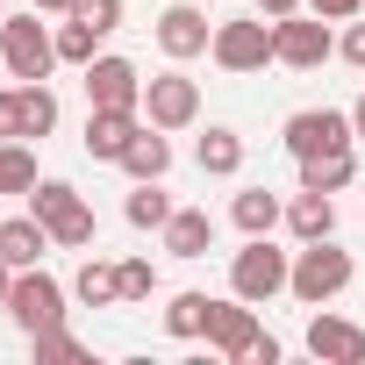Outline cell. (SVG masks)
<instances>
[{
	"label": "cell",
	"mask_w": 365,
	"mask_h": 365,
	"mask_svg": "<svg viewBox=\"0 0 365 365\" xmlns=\"http://www.w3.org/2000/svg\"><path fill=\"white\" fill-rule=\"evenodd\" d=\"M351 251L336 244V237H315V244H301L294 251V272H287V294L301 301V308H322V301H336L344 287H351Z\"/></svg>",
	"instance_id": "cell-1"
},
{
	"label": "cell",
	"mask_w": 365,
	"mask_h": 365,
	"mask_svg": "<svg viewBox=\"0 0 365 365\" xmlns=\"http://www.w3.org/2000/svg\"><path fill=\"white\" fill-rule=\"evenodd\" d=\"M86 108H143V72L115 51H101L86 65Z\"/></svg>",
	"instance_id": "cell-10"
},
{
	"label": "cell",
	"mask_w": 365,
	"mask_h": 365,
	"mask_svg": "<svg viewBox=\"0 0 365 365\" xmlns=\"http://www.w3.org/2000/svg\"><path fill=\"white\" fill-rule=\"evenodd\" d=\"M308 15H322V22H351V15H365V0H308Z\"/></svg>",
	"instance_id": "cell-31"
},
{
	"label": "cell",
	"mask_w": 365,
	"mask_h": 365,
	"mask_svg": "<svg viewBox=\"0 0 365 365\" xmlns=\"http://www.w3.org/2000/svg\"><path fill=\"white\" fill-rule=\"evenodd\" d=\"M8 294H15V265L0 258V308H8Z\"/></svg>",
	"instance_id": "cell-36"
},
{
	"label": "cell",
	"mask_w": 365,
	"mask_h": 365,
	"mask_svg": "<svg viewBox=\"0 0 365 365\" xmlns=\"http://www.w3.org/2000/svg\"><path fill=\"white\" fill-rule=\"evenodd\" d=\"M308 351H315L322 365H365V329L344 322V315H315V322H308Z\"/></svg>",
	"instance_id": "cell-14"
},
{
	"label": "cell",
	"mask_w": 365,
	"mask_h": 365,
	"mask_svg": "<svg viewBox=\"0 0 365 365\" xmlns=\"http://www.w3.org/2000/svg\"><path fill=\"white\" fill-rule=\"evenodd\" d=\"M0 65H8V79H51L58 29H43L36 15H8L0 22Z\"/></svg>",
	"instance_id": "cell-4"
},
{
	"label": "cell",
	"mask_w": 365,
	"mask_h": 365,
	"mask_svg": "<svg viewBox=\"0 0 365 365\" xmlns=\"http://www.w3.org/2000/svg\"><path fill=\"white\" fill-rule=\"evenodd\" d=\"M336 51H344V58H351V65L365 72V22H358V15H351V29L336 36Z\"/></svg>",
	"instance_id": "cell-32"
},
{
	"label": "cell",
	"mask_w": 365,
	"mask_h": 365,
	"mask_svg": "<svg viewBox=\"0 0 365 365\" xmlns=\"http://www.w3.org/2000/svg\"><path fill=\"white\" fill-rule=\"evenodd\" d=\"M194 158H201V172H208V179H237V172H244V136L215 122V129L194 143Z\"/></svg>",
	"instance_id": "cell-21"
},
{
	"label": "cell",
	"mask_w": 365,
	"mask_h": 365,
	"mask_svg": "<svg viewBox=\"0 0 365 365\" xmlns=\"http://www.w3.org/2000/svg\"><path fill=\"white\" fill-rule=\"evenodd\" d=\"M43 251H51V230H43V215H8V222H0V258H8L15 272L43 265Z\"/></svg>",
	"instance_id": "cell-15"
},
{
	"label": "cell",
	"mask_w": 365,
	"mask_h": 365,
	"mask_svg": "<svg viewBox=\"0 0 365 365\" xmlns=\"http://www.w3.org/2000/svg\"><path fill=\"white\" fill-rule=\"evenodd\" d=\"M93 58H101V29H86V22L72 15V22L58 29V65H79V72H86Z\"/></svg>",
	"instance_id": "cell-27"
},
{
	"label": "cell",
	"mask_w": 365,
	"mask_h": 365,
	"mask_svg": "<svg viewBox=\"0 0 365 365\" xmlns=\"http://www.w3.org/2000/svg\"><path fill=\"white\" fill-rule=\"evenodd\" d=\"M0 22H8V0H0Z\"/></svg>",
	"instance_id": "cell-39"
},
{
	"label": "cell",
	"mask_w": 365,
	"mask_h": 365,
	"mask_svg": "<svg viewBox=\"0 0 365 365\" xmlns=\"http://www.w3.org/2000/svg\"><path fill=\"white\" fill-rule=\"evenodd\" d=\"M8 315H15V329H58L65 322V287L43 272V265H29V272H15V294H8Z\"/></svg>",
	"instance_id": "cell-7"
},
{
	"label": "cell",
	"mask_w": 365,
	"mask_h": 365,
	"mask_svg": "<svg viewBox=\"0 0 365 365\" xmlns=\"http://www.w3.org/2000/svg\"><path fill=\"white\" fill-rule=\"evenodd\" d=\"M351 129H358V143H365V93L351 101Z\"/></svg>",
	"instance_id": "cell-37"
},
{
	"label": "cell",
	"mask_w": 365,
	"mask_h": 365,
	"mask_svg": "<svg viewBox=\"0 0 365 365\" xmlns=\"http://www.w3.org/2000/svg\"><path fill=\"white\" fill-rule=\"evenodd\" d=\"M287 230H294L301 244H315V237H336V201H329V194H315V187H301V194L287 201Z\"/></svg>",
	"instance_id": "cell-19"
},
{
	"label": "cell",
	"mask_w": 365,
	"mask_h": 365,
	"mask_svg": "<svg viewBox=\"0 0 365 365\" xmlns=\"http://www.w3.org/2000/svg\"><path fill=\"white\" fill-rule=\"evenodd\" d=\"M122 172H129V179H165V172H172V143H165V129H158V122H143V129L129 136Z\"/></svg>",
	"instance_id": "cell-17"
},
{
	"label": "cell",
	"mask_w": 365,
	"mask_h": 365,
	"mask_svg": "<svg viewBox=\"0 0 365 365\" xmlns=\"http://www.w3.org/2000/svg\"><path fill=\"white\" fill-rule=\"evenodd\" d=\"M29 344H36V358H86V344H79L65 322H58V329H36Z\"/></svg>",
	"instance_id": "cell-30"
},
{
	"label": "cell",
	"mask_w": 365,
	"mask_h": 365,
	"mask_svg": "<svg viewBox=\"0 0 365 365\" xmlns=\"http://www.w3.org/2000/svg\"><path fill=\"white\" fill-rule=\"evenodd\" d=\"M72 15H79L86 29H101V36H115V29H122V0H72Z\"/></svg>",
	"instance_id": "cell-29"
},
{
	"label": "cell",
	"mask_w": 365,
	"mask_h": 365,
	"mask_svg": "<svg viewBox=\"0 0 365 365\" xmlns=\"http://www.w3.org/2000/svg\"><path fill=\"white\" fill-rule=\"evenodd\" d=\"M0 72H8V65H0Z\"/></svg>",
	"instance_id": "cell-40"
},
{
	"label": "cell",
	"mask_w": 365,
	"mask_h": 365,
	"mask_svg": "<svg viewBox=\"0 0 365 365\" xmlns=\"http://www.w3.org/2000/svg\"><path fill=\"white\" fill-rule=\"evenodd\" d=\"M158 237H165L172 258H208V244H215V215H208V208H172V222H165Z\"/></svg>",
	"instance_id": "cell-16"
},
{
	"label": "cell",
	"mask_w": 365,
	"mask_h": 365,
	"mask_svg": "<svg viewBox=\"0 0 365 365\" xmlns=\"http://www.w3.org/2000/svg\"><path fill=\"white\" fill-rule=\"evenodd\" d=\"M72 294H79L86 308H115V301H122V279H115V265L86 258V265H79V279H72Z\"/></svg>",
	"instance_id": "cell-26"
},
{
	"label": "cell",
	"mask_w": 365,
	"mask_h": 365,
	"mask_svg": "<svg viewBox=\"0 0 365 365\" xmlns=\"http://www.w3.org/2000/svg\"><path fill=\"white\" fill-rule=\"evenodd\" d=\"M36 15H72V0H36Z\"/></svg>",
	"instance_id": "cell-38"
},
{
	"label": "cell",
	"mask_w": 365,
	"mask_h": 365,
	"mask_svg": "<svg viewBox=\"0 0 365 365\" xmlns=\"http://www.w3.org/2000/svg\"><path fill=\"white\" fill-rule=\"evenodd\" d=\"M36 187V150H29V136H8L0 143V194H29Z\"/></svg>",
	"instance_id": "cell-25"
},
{
	"label": "cell",
	"mask_w": 365,
	"mask_h": 365,
	"mask_svg": "<svg viewBox=\"0 0 365 365\" xmlns=\"http://www.w3.org/2000/svg\"><path fill=\"white\" fill-rule=\"evenodd\" d=\"M129 230H165L172 222V194H165V179H136V194L122 201Z\"/></svg>",
	"instance_id": "cell-23"
},
{
	"label": "cell",
	"mask_w": 365,
	"mask_h": 365,
	"mask_svg": "<svg viewBox=\"0 0 365 365\" xmlns=\"http://www.w3.org/2000/svg\"><path fill=\"white\" fill-rule=\"evenodd\" d=\"M208 315H215V294H172L165 301V329L187 344V336H208Z\"/></svg>",
	"instance_id": "cell-24"
},
{
	"label": "cell",
	"mask_w": 365,
	"mask_h": 365,
	"mask_svg": "<svg viewBox=\"0 0 365 365\" xmlns=\"http://www.w3.org/2000/svg\"><path fill=\"white\" fill-rule=\"evenodd\" d=\"M208 344L222 351V358H251V344H258V315H251V301L244 294H230V301H215V315H208Z\"/></svg>",
	"instance_id": "cell-13"
},
{
	"label": "cell",
	"mask_w": 365,
	"mask_h": 365,
	"mask_svg": "<svg viewBox=\"0 0 365 365\" xmlns=\"http://www.w3.org/2000/svg\"><path fill=\"white\" fill-rule=\"evenodd\" d=\"M287 272H294V251H279L272 237H244V251L230 258V294L265 308L272 294H287Z\"/></svg>",
	"instance_id": "cell-3"
},
{
	"label": "cell",
	"mask_w": 365,
	"mask_h": 365,
	"mask_svg": "<svg viewBox=\"0 0 365 365\" xmlns=\"http://www.w3.org/2000/svg\"><path fill=\"white\" fill-rule=\"evenodd\" d=\"M358 179V150H322V158H301V187L315 194H344Z\"/></svg>",
	"instance_id": "cell-22"
},
{
	"label": "cell",
	"mask_w": 365,
	"mask_h": 365,
	"mask_svg": "<svg viewBox=\"0 0 365 365\" xmlns=\"http://www.w3.org/2000/svg\"><path fill=\"white\" fill-rule=\"evenodd\" d=\"M115 279H122V301H150V294H158V265H150V258H122Z\"/></svg>",
	"instance_id": "cell-28"
},
{
	"label": "cell",
	"mask_w": 365,
	"mask_h": 365,
	"mask_svg": "<svg viewBox=\"0 0 365 365\" xmlns=\"http://www.w3.org/2000/svg\"><path fill=\"white\" fill-rule=\"evenodd\" d=\"M272 51H279V65H294V72H315L329 51H336V36H329V22L322 15H279L272 22Z\"/></svg>",
	"instance_id": "cell-9"
},
{
	"label": "cell",
	"mask_w": 365,
	"mask_h": 365,
	"mask_svg": "<svg viewBox=\"0 0 365 365\" xmlns=\"http://www.w3.org/2000/svg\"><path fill=\"white\" fill-rule=\"evenodd\" d=\"M279 143H287L294 165H301V158H322V150H351L358 129H351V115H336V108H301V115H287Z\"/></svg>",
	"instance_id": "cell-6"
},
{
	"label": "cell",
	"mask_w": 365,
	"mask_h": 365,
	"mask_svg": "<svg viewBox=\"0 0 365 365\" xmlns=\"http://www.w3.org/2000/svg\"><path fill=\"white\" fill-rule=\"evenodd\" d=\"M143 129V108H86V158H101V165H122V150H129V136Z\"/></svg>",
	"instance_id": "cell-12"
},
{
	"label": "cell",
	"mask_w": 365,
	"mask_h": 365,
	"mask_svg": "<svg viewBox=\"0 0 365 365\" xmlns=\"http://www.w3.org/2000/svg\"><path fill=\"white\" fill-rule=\"evenodd\" d=\"M22 136V115H15V86H0V143Z\"/></svg>",
	"instance_id": "cell-33"
},
{
	"label": "cell",
	"mask_w": 365,
	"mask_h": 365,
	"mask_svg": "<svg viewBox=\"0 0 365 365\" xmlns=\"http://www.w3.org/2000/svg\"><path fill=\"white\" fill-rule=\"evenodd\" d=\"M208 58L222 65V72H265V65H279V51H272V22L265 15H251V22H215V43H208Z\"/></svg>",
	"instance_id": "cell-5"
},
{
	"label": "cell",
	"mask_w": 365,
	"mask_h": 365,
	"mask_svg": "<svg viewBox=\"0 0 365 365\" xmlns=\"http://www.w3.org/2000/svg\"><path fill=\"white\" fill-rule=\"evenodd\" d=\"M230 222H237L244 237H272V230L287 222V201H279V194H265V187H244V194L230 201Z\"/></svg>",
	"instance_id": "cell-18"
},
{
	"label": "cell",
	"mask_w": 365,
	"mask_h": 365,
	"mask_svg": "<svg viewBox=\"0 0 365 365\" xmlns=\"http://www.w3.org/2000/svg\"><path fill=\"white\" fill-rule=\"evenodd\" d=\"M294 8H301V0H258V15H265V22H279V15H294Z\"/></svg>",
	"instance_id": "cell-35"
},
{
	"label": "cell",
	"mask_w": 365,
	"mask_h": 365,
	"mask_svg": "<svg viewBox=\"0 0 365 365\" xmlns=\"http://www.w3.org/2000/svg\"><path fill=\"white\" fill-rule=\"evenodd\" d=\"M15 115H22V136H51L58 129V93L43 86V79H15Z\"/></svg>",
	"instance_id": "cell-20"
},
{
	"label": "cell",
	"mask_w": 365,
	"mask_h": 365,
	"mask_svg": "<svg viewBox=\"0 0 365 365\" xmlns=\"http://www.w3.org/2000/svg\"><path fill=\"white\" fill-rule=\"evenodd\" d=\"M215 43V29H208V15L194 8V0H172V8L158 15V51L172 58V65H187V58H201Z\"/></svg>",
	"instance_id": "cell-11"
},
{
	"label": "cell",
	"mask_w": 365,
	"mask_h": 365,
	"mask_svg": "<svg viewBox=\"0 0 365 365\" xmlns=\"http://www.w3.org/2000/svg\"><path fill=\"white\" fill-rule=\"evenodd\" d=\"M29 215H43L58 251H86L93 244V208L79 201V187H65V179H36L29 187Z\"/></svg>",
	"instance_id": "cell-2"
},
{
	"label": "cell",
	"mask_w": 365,
	"mask_h": 365,
	"mask_svg": "<svg viewBox=\"0 0 365 365\" xmlns=\"http://www.w3.org/2000/svg\"><path fill=\"white\" fill-rule=\"evenodd\" d=\"M143 122H158L165 136H172V129H194V122H201V86H194L187 72L143 79Z\"/></svg>",
	"instance_id": "cell-8"
},
{
	"label": "cell",
	"mask_w": 365,
	"mask_h": 365,
	"mask_svg": "<svg viewBox=\"0 0 365 365\" xmlns=\"http://www.w3.org/2000/svg\"><path fill=\"white\" fill-rule=\"evenodd\" d=\"M244 365H279V344L258 329V344H251V358H244Z\"/></svg>",
	"instance_id": "cell-34"
}]
</instances>
